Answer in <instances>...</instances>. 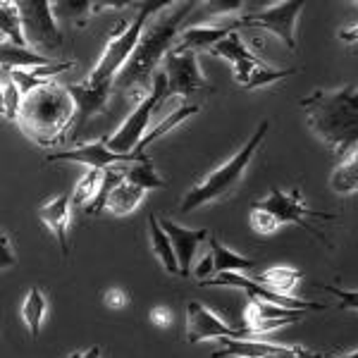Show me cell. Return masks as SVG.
<instances>
[{
	"instance_id": "42",
	"label": "cell",
	"mask_w": 358,
	"mask_h": 358,
	"mask_svg": "<svg viewBox=\"0 0 358 358\" xmlns=\"http://www.w3.org/2000/svg\"><path fill=\"white\" fill-rule=\"evenodd\" d=\"M325 358H358V351H354V354H342V356H330V354H325Z\"/></svg>"
},
{
	"instance_id": "11",
	"label": "cell",
	"mask_w": 358,
	"mask_h": 358,
	"mask_svg": "<svg viewBox=\"0 0 358 358\" xmlns=\"http://www.w3.org/2000/svg\"><path fill=\"white\" fill-rule=\"evenodd\" d=\"M253 334L246 327H229L217 315H213L203 303L189 301L187 306V344L208 342V339H251Z\"/></svg>"
},
{
	"instance_id": "3",
	"label": "cell",
	"mask_w": 358,
	"mask_h": 358,
	"mask_svg": "<svg viewBox=\"0 0 358 358\" xmlns=\"http://www.w3.org/2000/svg\"><path fill=\"white\" fill-rule=\"evenodd\" d=\"M74 110L77 108H74L67 86L50 82L24 96L17 122L34 143L55 146L57 141L65 138L67 131H72Z\"/></svg>"
},
{
	"instance_id": "33",
	"label": "cell",
	"mask_w": 358,
	"mask_h": 358,
	"mask_svg": "<svg viewBox=\"0 0 358 358\" xmlns=\"http://www.w3.org/2000/svg\"><path fill=\"white\" fill-rule=\"evenodd\" d=\"M292 74H296V69H273V67L263 65V67H258L256 72H253V77H251V82L246 84V89H256V86L275 84V82H280V79L292 77Z\"/></svg>"
},
{
	"instance_id": "5",
	"label": "cell",
	"mask_w": 358,
	"mask_h": 358,
	"mask_svg": "<svg viewBox=\"0 0 358 358\" xmlns=\"http://www.w3.org/2000/svg\"><path fill=\"white\" fill-rule=\"evenodd\" d=\"M170 5L172 3H158V0H153V3H143V8L138 10V15L129 22V24H124L122 22V24L115 29V31L110 34V38H108L101 60H98V65L91 69V74H89L86 82L94 84V86H106V84L113 86L115 77L120 74V69L129 62L131 53L136 50L143 31H146V24H148V20H151V15L163 13V10H167Z\"/></svg>"
},
{
	"instance_id": "29",
	"label": "cell",
	"mask_w": 358,
	"mask_h": 358,
	"mask_svg": "<svg viewBox=\"0 0 358 358\" xmlns=\"http://www.w3.org/2000/svg\"><path fill=\"white\" fill-rule=\"evenodd\" d=\"M103 177H106V170H91L86 172V177L79 179V184L74 187L72 194V206L74 208H89L101 194L103 187Z\"/></svg>"
},
{
	"instance_id": "20",
	"label": "cell",
	"mask_w": 358,
	"mask_h": 358,
	"mask_svg": "<svg viewBox=\"0 0 358 358\" xmlns=\"http://www.w3.org/2000/svg\"><path fill=\"white\" fill-rule=\"evenodd\" d=\"M236 31V24H224V27H189L179 34L177 38V50H203V48H213L220 41H224L227 36H232Z\"/></svg>"
},
{
	"instance_id": "34",
	"label": "cell",
	"mask_w": 358,
	"mask_h": 358,
	"mask_svg": "<svg viewBox=\"0 0 358 358\" xmlns=\"http://www.w3.org/2000/svg\"><path fill=\"white\" fill-rule=\"evenodd\" d=\"M325 289L339 299V310H358V289L346 292L339 287H325Z\"/></svg>"
},
{
	"instance_id": "26",
	"label": "cell",
	"mask_w": 358,
	"mask_h": 358,
	"mask_svg": "<svg viewBox=\"0 0 358 358\" xmlns=\"http://www.w3.org/2000/svg\"><path fill=\"white\" fill-rule=\"evenodd\" d=\"M303 273L296 268H270L256 277V282L265 289L282 294V296H294L292 289L301 282Z\"/></svg>"
},
{
	"instance_id": "38",
	"label": "cell",
	"mask_w": 358,
	"mask_h": 358,
	"mask_svg": "<svg viewBox=\"0 0 358 358\" xmlns=\"http://www.w3.org/2000/svg\"><path fill=\"white\" fill-rule=\"evenodd\" d=\"M103 301H106L108 308H124L129 299H127V294L122 289H108L106 292V299H103Z\"/></svg>"
},
{
	"instance_id": "18",
	"label": "cell",
	"mask_w": 358,
	"mask_h": 358,
	"mask_svg": "<svg viewBox=\"0 0 358 358\" xmlns=\"http://www.w3.org/2000/svg\"><path fill=\"white\" fill-rule=\"evenodd\" d=\"M160 227L165 229L167 236H170V241H172V246H175L177 261H179V270H182V277H189V275L194 273L196 248H199L201 241L210 239V232H208V229H187V227H179L177 222L167 220V217H163V220H160Z\"/></svg>"
},
{
	"instance_id": "4",
	"label": "cell",
	"mask_w": 358,
	"mask_h": 358,
	"mask_svg": "<svg viewBox=\"0 0 358 358\" xmlns=\"http://www.w3.org/2000/svg\"><path fill=\"white\" fill-rule=\"evenodd\" d=\"M268 129H270V122H268V120H263V122L258 124V129L253 131V136L244 143V148H241V151H236L222 167L213 170L210 175L203 179V182H199L196 187H192L187 194H184L182 203H179V210L192 213V210H196V208H201L206 203H213V201L227 199V196L241 184V179H244L248 165H251L253 155H256L258 146L263 143Z\"/></svg>"
},
{
	"instance_id": "17",
	"label": "cell",
	"mask_w": 358,
	"mask_h": 358,
	"mask_svg": "<svg viewBox=\"0 0 358 358\" xmlns=\"http://www.w3.org/2000/svg\"><path fill=\"white\" fill-rule=\"evenodd\" d=\"M210 55L227 60L229 65H232V69H234V82L241 84L244 89H246V84L251 82L253 72H256L258 67L265 65L263 60H258V55H253L251 50L246 48V43L241 41V36L236 31L232 34V36L224 38V41H220L217 45H213Z\"/></svg>"
},
{
	"instance_id": "32",
	"label": "cell",
	"mask_w": 358,
	"mask_h": 358,
	"mask_svg": "<svg viewBox=\"0 0 358 358\" xmlns=\"http://www.w3.org/2000/svg\"><path fill=\"white\" fill-rule=\"evenodd\" d=\"M22 101H24V96L17 89V84L8 74H3V117L10 120V122H17L22 110Z\"/></svg>"
},
{
	"instance_id": "40",
	"label": "cell",
	"mask_w": 358,
	"mask_h": 358,
	"mask_svg": "<svg viewBox=\"0 0 358 358\" xmlns=\"http://www.w3.org/2000/svg\"><path fill=\"white\" fill-rule=\"evenodd\" d=\"M67 358H101V346H91V349H86V351H74V354H69Z\"/></svg>"
},
{
	"instance_id": "36",
	"label": "cell",
	"mask_w": 358,
	"mask_h": 358,
	"mask_svg": "<svg viewBox=\"0 0 358 358\" xmlns=\"http://www.w3.org/2000/svg\"><path fill=\"white\" fill-rule=\"evenodd\" d=\"M0 246H3V258H0V268H3V270L13 268V265L17 263V258H15V253H13V244H10V239H8V232L0 234Z\"/></svg>"
},
{
	"instance_id": "22",
	"label": "cell",
	"mask_w": 358,
	"mask_h": 358,
	"mask_svg": "<svg viewBox=\"0 0 358 358\" xmlns=\"http://www.w3.org/2000/svg\"><path fill=\"white\" fill-rule=\"evenodd\" d=\"M208 244H210V256H213V261H215V273L217 275L234 273V270H239L241 273V270L256 268V261H253V258H246V256H241V253H234L232 248L224 246L217 236H210Z\"/></svg>"
},
{
	"instance_id": "1",
	"label": "cell",
	"mask_w": 358,
	"mask_h": 358,
	"mask_svg": "<svg viewBox=\"0 0 358 358\" xmlns=\"http://www.w3.org/2000/svg\"><path fill=\"white\" fill-rule=\"evenodd\" d=\"M306 124L342 163L358 148V86L317 89L301 98Z\"/></svg>"
},
{
	"instance_id": "16",
	"label": "cell",
	"mask_w": 358,
	"mask_h": 358,
	"mask_svg": "<svg viewBox=\"0 0 358 358\" xmlns=\"http://www.w3.org/2000/svg\"><path fill=\"white\" fill-rule=\"evenodd\" d=\"M301 315H303V310L282 308V306L261 301V299H251L244 308V325L253 337H258V334H263V332H273V330H280V327L292 325V322H299Z\"/></svg>"
},
{
	"instance_id": "14",
	"label": "cell",
	"mask_w": 358,
	"mask_h": 358,
	"mask_svg": "<svg viewBox=\"0 0 358 358\" xmlns=\"http://www.w3.org/2000/svg\"><path fill=\"white\" fill-rule=\"evenodd\" d=\"M67 91L74 101V122H72V131H69V138L79 141L82 131L86 129V124L91 122V117H96L98 113L106 110L108 98L113 94V86H94L89 82L84 84H67Z\"/></svg>"
},
{
	"instance_id": "6",
	"label": "cell",
	"mask_w": 358,
	"mask_h": 358,
	"mask_svg": "<svg viewBox=\"0 0 358 358\" xmlns=\"http://www.w3.org/2000/svg\"><path fill=\"white\" fill-rule=\"evenodd\" d=\"M251 210H261V213H268L273 217V222L277 224V229L282 224H296L301 227L303 232L317 236L325 246L332 248V241L327 239L325 232L315 227V224L308 222V217H317V220H337V213H313L310 208H306L303 203V194L301 189H292V192H280V189H270V194L265 196L261 201H253L251 203Z\"/></svg>"
},
{
	"instance_id": "31",
	"label": "cell",
	"mask_w": 358,
	"mask_h": 358,
	"mask_svg": "<svg viewBox=\"0 0 358 358\" xmlns=\"http://www.w3.org/2000/svg\"><path fill=\"white\" fill-rule=\"evenodd\" d=\"M196 113H199V106H182V108H177L175 113H172V115H167V117L163 120V122H160L158 127H155V129L151 131V134H146V136H143V141L138 143L134 153H136V155H143V148H146V146H151L153 141H158L160 136L167 134V131H170V129H175V127H177L179 122H184V120H187V117H192V115H196Z\"/></svg>"
},
{
	"instance_id": "24",
	"label": "cell",
	"mask_w": 358,
	"mask_h": 358,
	"mask_svg": "<svg viewBox=\"0 0 358 358\" xmlns=\"http://www.w3.org/2000/svg\"><path fill=\"white\" fill-rule=\"evenodd\" d=\"M45 313H48V301H45L41 287H31L24 299V303H22V320H24L27 330L34 339L41 334Z\"/></svg>"
},
{
	"instance_id": "15",
	"label": "cell",
	"mask_w": 358,
	"mask_h": 358,
	"mask_svg": "<svg viewBox=\"0 0 358 358\" xmlns=\"http://www.w3.org/2000/svg\"><path fill=\"white\" fill-rule=\"evenodd\" d=\"M215 358H325V354H310L301 346H285L270 342H253V339H222V349H217Z\"/></svg>"
},
{
	"instance_id": "21",
	"label": "cell",
	"mask_w": 358,
	"mask_h": 358,
	"mask_svg": "<svg viewBox=\"0 0 358 358\" xmlns=\"http://www.w3.org/2000/svg\"><path fill=\"white\" fill-rule=\"evenodd\" d=\"M148 227H151V248L155 253V258L163 265L165 273L170 275H182L179 270V261H177V253H175V246H172L170 236L163 227H160V220L155 215H148Z\"/></svg>"
},
{
	"instance_id": "10",
	"label": "cell",
	"mask_w": 358,
	"mask_h": 358,
	"mask_svg": "<svg viewBox=\"0 0 358 358\" xmlns=\"http://www.w3.org/2000/svg\"><path fill=\"white\" fill-rule=\"evenodd\" d=\"M163 74L167 79V94L165 101L172 96H196L206 86V79L199 69V60H196L194 50H177L172 48L165 55Z\"/></svg>"
},
{
	"instance_id": "12",
	"label": "cell",
	"mask_w": 358,
	"mask_h": 358,
	"mask_svg": "<svg viewBox=\"0 0 358 358\" xmlns=\"http://www.w3.org/2000/svg\"><path fill=\"white\" fill-rule=\"evenodd\" d=\"M201 287H239V289H244L251 299H261V301L282 306V308L303 310V313H306V310H325L327 308L325 303H313V301H306V299L282 296V294H275V292H270V289H265V287H261L256 280H248V277L239 275V273L217 275V277H213V280L201 282Z\"/></svg>"
},
{
	"instance_id": "41",
	"label": "cell",
	"mask_w": 358,
	"mask_h": 358,
	"mask_svg": "<svg viewBox=\"0 0 358 358\" xmlns=\"http://www.w3.org/2000/svg\"><path fill=\"white\" fill-rule=\"evenodd\" d=\"M339 38H342L344 43H356L358 41V24L351 27V29H344V31H339Z\"/></svg>"
},
{
	"instance_id": "30",
	"label": "cell",
	"mask_w": 358,
	"mask_h": 358,
	"mask_svg": "<svg viewBox=\"0 0 358 358\" xmlns=\"http://www.w3.org/2000/svg\"><path fill=\"white\" fill-rule=\"evenodd\" d=\"M122 172H124V179H127V182H129V184H136V187H141L143 192H148V189H163V187H165L163 179L155 175L151 158L141 160V163L127 165V167H122Z\"/></svg>"
},
{
	"instance_id": "7",
	"label": "cell",
	"mask_w": 358,
	"mask_h": 358,
	"mask_svg": "<svg viewBox=\"0 0 358 358\" xmlns=\"http://www.w3.org/2000/svg\"><path fill=\"white\" fill-rule=\"evenodd\" d=\"M165 94H167V79L163 72H155L153 77V84H151V91L143 101H138V106L131 110L129 117L124 120V124L115 131L113 136H108V148L115 153H122V155H129L136 151V146L143 141V129L148 127V120L155 108L165 101Z\"/></svg>"
},
{
	"instance_id": "27",
	"label": "cell",
	"mask_w": 358,
	"mask_h": 358,
	"mask_svg": "<svg viewBox=\"0 0 358 358\" xmlns=\"http://www.w3.org/2000/svg\"><path fill=\"white\" fill-rule=\"evenodd\" d=\"M143 196H146V192H143L141 187L129 184L124 179V182L110 194V199H108V203H106V210L113 213V215H117V217L129 215V213L136 210V206L143 201Z\"/></svg>"
},
{
	"instance_id": "8",
	"label": "cell",
	"mask_w": 358,
	"mask_h": 358,
	"mask_svg": "<svg viewBox=\"0 0 358 358\" xmlns=\"http://www.w3.org/2000/svg\"><path fill=\"white\" fill-rule=\"evenodd\" d=\"M306 8V3L301 0H287L282 5H273L268 10H261V13H253V15H246L241 20H236L234 24L236 29H268V31L277 34V36L285 41V45L289 50H296V22H299V15L301 10Z\"/></svg>"
},
{
	"instance_id": "35",
	"label": "cell",
	"mask_w": 358,
	"mask_h": 358,
	"mask_svg": "<svg viewBox=\"0 0 358 358\" xmlns=\"http://www.w3.org/2000/svg\"><path fill=\"white\" fill-rule=\"evenodd\" d=\"M151 322L155 327H160V330H165V327L172 325V310L167 306H155L151 310Z\"/></svg>"
},
{
	"instance_id": "13",
	"label": "cell",
	"mask_w": 358,
	"mask_h": 358,
	"mask_svg": "<svg viewBox=\"0 0 358 358\" xmlns=\"http://www.w3.org/2000/svg\"><path fill=\"white\" fill-rule=\"evenodd\" d=\"M50 163H79V165H89L91 170H110L113 165H131V163H141L146 160V155H122V153H115L108 148V141L101 138V141L94 143H84L79 148H72V151L65 153H57V155H48Z\"/></svg>"
},
{
	"instance_id": "25",
	"label": "cell",
	"mask_w": 358,
	"mask_h": 358,
	"mask_svg": "<svg viewBox=\"0 0 358 358\" xmlns=\"http://www.w3.org/2000/svg\"><path fill=\"white\" fill-rule=\"evenodd\" d=\"M0 29H3V36L10 38L13 45H20V48L31 50V45L27 41V31H24V20H22L20 5L17 3H8L5 0L0 5Z\"/></svg>"
},
{
	"instance_id": "37",
	"label": "cell",
	"mask_w": 358,
	"mask_h": 358,
	"mask_svg": "<svg viewBox=\"0 0 358 358\" xmlns=\"http://www.w3.org/2000/svg\"><path fill=\"white\" fill-rule=\"evenodd\" d=\"M210 273H215V261H213V256L208 253L203 261L196 263L194 275H196V280H199V282H206V280H208V275H210Z\"/></svg>"
},
{
	"instance_id": "39",
	"label": "cell",
	"mask_w": 358,
	"mask_h": 358,
	"mask_svg": "<svg viewBox=\"0 0 358 358\" xmlns=\"http://www.w3.org/2000/svg\"><path fill=\"white\" fill-rule=\"evenodd\" d=\"M236 10H241V3L232 0V3H210L206 8V13L208 15H227V13H236Z\"/></svg>"
},
{
	"instance_id": "28",
	"label": "cell",
	"mask_w": 358,
	"mask_h": 358,
	"mask_svg": "<svg viewBox=\"0 0 358 358\" xmlns=\"http://www.w3.org/2000/svg\"><path fill=\"white\" fill-rule=\"evenodd\" d=\"M330 189L334 194H342V196L358 192V148L349 158L334 167V172L330 177Z\"/></svg>"
},
{
	"instance_id": "23",
	"label": "cell",
	"mask_w": 358,
	"mask_h": 358,
	"mask_svg": "<svg viewBox=\"0 0 358 358\" xmlns=\"http://www.w3.org/2000/svg\"><path fill=\"white\" fill-rule=\"evenodd\" d=\"M0 55H3V69H34V67L53 65V60L48 55L20 48V45H13L10 41H3Z\"/></svg>"
},
{
	"instance_id": "9",
	"label": "cell",
	"mask_w": 358,
	"mask_h": 358,
	"mask_svg": "<svg viewBox=\"0 0 358 358\" xmlns=\"http://www.w3.org/2000/svg\"><path fill=\"white\" fill-rule=\"evenodd\" d=\"M20 5L22 20H24V31L27 41L31 45V50H50L60 48L62 43V31L55 22V5L50 3H17Z\"/></svg>"
},
{
	"instance_id": "2",
	"label": "cell",
	"mask_w": 358,
	"mask_h": 358,
	"mask_svg": "<svg viewBox=\"0 0 358 358\" xmlns=\"http://www.w3.org/2000/svg\"><path fill=\"white\" fill-rule=\"evenodd\" d=\"M196 8L194 0L189 3H172L167 8V13L155 17L153 22H148L146 31H143L141 41H138L136 50L131 53L129 62L120 69V74L115 77L113 91L117 94L134 96L138 101L148 96L146 86L148 79L155 77V67L163 60V55L170 53L175 48V41L179 38V24L187 20V15Z\"/></svg>"
},
{
	"instance_id": "19",
	"label": "cell",
	"mask_w": 358,
	"mask_h": 358,
	"mask_svg": "<svg viewBox=\"0 0 358 358\" xmlns=\"http://www.w3.org/2000/svg\"><path fill=\"white\" fill-rule=\"evenodd\" d=\"M69 206H72V196H53L45 203L38 208V217L50 232L55 234L57 244H60L62 256L69 253V239H67V229H69Z\"/></svg>"
}]
</instances>
